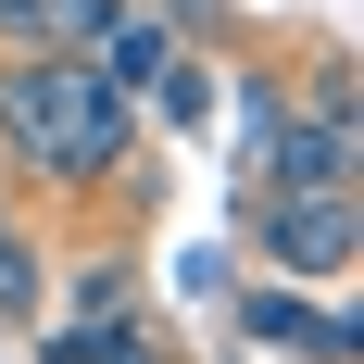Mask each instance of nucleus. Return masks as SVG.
<instances>
[{
    "label": "nucleus",
    "mask_w": 364,
    "mask_h": 364,
    "mask_svg": "<svg viewBox=\"0 0 364 364\" xmlns=\"http://www.w3.org/2000/svg\"><path fill=\"white\" fill-rule=\"evenodd\" d=\"M264 176L301 188V201H352V75H314V101H289V126H277V151H264Z\"/></svg>",
    "instance_id": "nucleus-2"
},
{
    "label": "nucleus",
    "mask_w": 364,
    "mask_h": 364,
    "mask_svg": "<svg viewBox=\"0 0 364 364\" xmlns=\"http://www.w3.org/2000/svg\"><path fill=\"white\" fill-rule=\"evenodd\" d=\"M101 13L113 0H0V50H88V38H101Z\"/></svg>",
    "instance_id": "nucleus-6"
},
{
    "label": "nucleus",
    "mask_w": 364,
    "mask_h": 364,
    "mask_svg": "<svg viewBox=\"0 0 364 364\" xmlns=\"http://www.w3.org/2000/svg\"><path fill=\"white\" fill-rule=\"evenodd\" d=\"M239 327H252V339H277V352H327V364H352V352H364V327H352V314H314L301 289H252V301H239Z\"/></svg>",
    "instance_id": "nucleus-5"
},
{
    "label": "nucleus",
    "mask_w": 364,
    "mask_h": 364,
    "mask_svg": "<svg viewBox=\"0 0 364 364\" xmlns=\"http://www.w3.org/2000/svg\"><path fill=\"white\" fill-rule=\"evenodd\" d=\"M176 63H188V50H176V13H126V0H113L101 38H88V75H101L113 101H151Z\"/></svg>",
    "instance_id": "nucleus-4"
},
{
    "label": "nucleus",
    "mask_w": 364,
    "mask_h": 364,
    "mask_svg": "<svg viewBox=\"0 0 364 364\" xmlns=\"http://www.w3.org/2000/svg\"><path fill=\"white\" fill-rule=\"evenodd\" d=\"M0 139L50 188H113L139 151V101H113L88 50H38V63H0Z\"/></svg>",
    "instance_id": "nucleus-1"
},
{
    "label": "nucleus",
    "mask_w": 364,
    "mask_h": 364,
    "mask_svg": "<svg viewBox=\"0 0 364 364\" xmlns=\"http://www.w3.org/2000/svg\"><path fill=\"white\" fill-rule=\"evenodd\" d=\"M252 239L277 277H352V201H301V188H264Z\"/></svg>",
    "instance_id": "nucleus-3"
},
{
    "label": "nucleus",
    "mask_w": 364,
    "mask_h": 364,
    "mask_svg": "<svg viewBox=\"0 0 364 364\" xmlns=\"http://www.w3.org/2000/svg\"><path fill=\"white\" fill-rule=\"evenodd\" d=\"M113 314H139V264H126V252H88V264H75V327H113Z\"/></svg>",
    "instance_id": "nucleus-8"
},
{
    "label": "nucleus",
    "mask_w": 364,
    "mask_h": 364,
    "mask_svg": "<svg viewBox=\"0 0 364 364\" xmlns=\"http://www.w3.org/2000/svg\"><path fill=\"white\" fill-rule=\"evenodd\" d=\"M50 364H164V339H151V314H113V327H63Z\"/></svg>",
    "instance_id": "nucleus-7"
},
{
    "label": "nucleus",
    "mask_w": 364,
    "mask_h": 364,
    "mask_svg": "<svg viewBox=\"0 0 364 364\" xmlns=\"http://www.w3.org/2000/svg\"><path fill=\"white\" fill-rule=\"evenodd\" d=\"M38 277H50V264H38V239H13V226H0V327H26V314H38Z\"/></svg>",
    "instance_id": "nucleus-9"
},
{
    "label": "nucleus",
    "mask_w": 364,
    "mask_h": 364,
    "mask_svg": "<svg viewBox=\"0 0 364 364\" xmlns=\"http://www.w3.org/2000/svg\"><path fill=\"white\" fill-rule=\"evenodd\" d=\"M151 113H164V126H201V113H214V88H201V63H176V75H164V88H151Z\"/></svg>",
    "instance_id": "nucleus-10"
}]
</instances>
